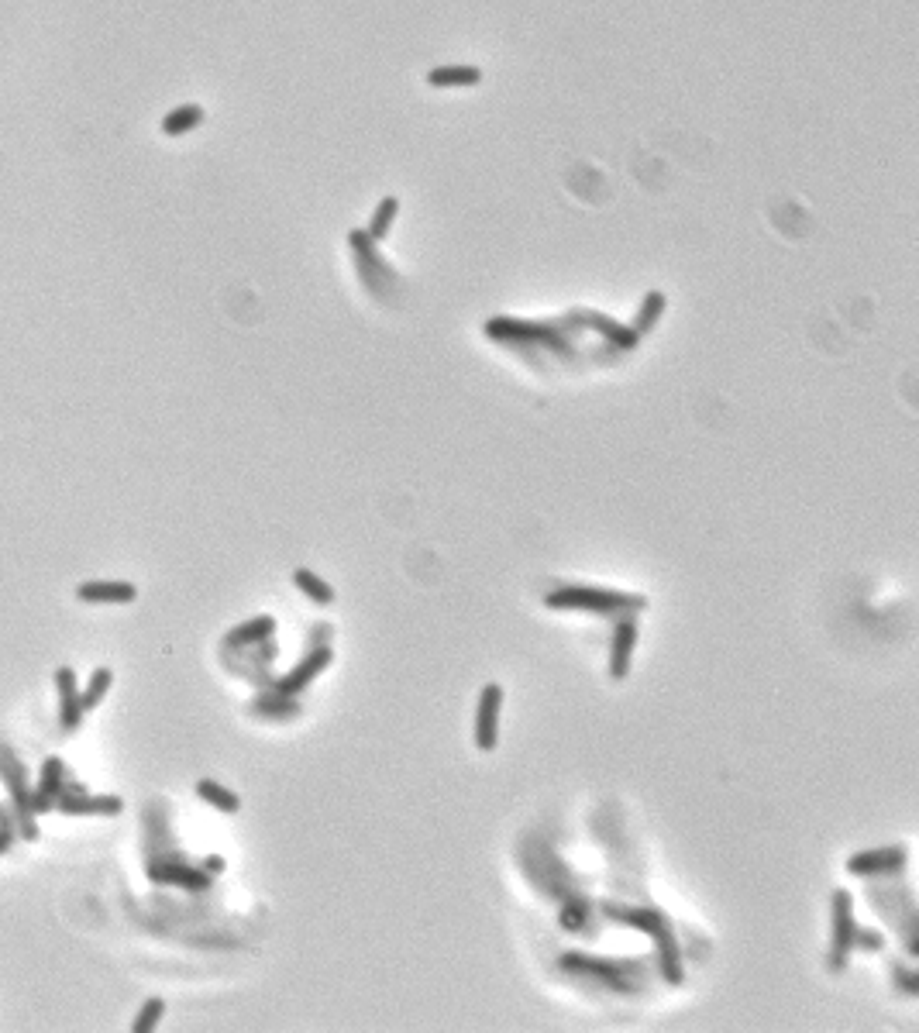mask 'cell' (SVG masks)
Returning a JSON list of instances; mask_svg holds the SVG:
<instances>
[{"label": "cell", "mask_w": 919, "mask_h": 1033, "mask_svg": "<svg viewBox=\"0 0 919 1033\" xmlns=\"http://www.w3.org/2000/svg\"><path fill=\"white\" fill-rule=\"evenodd\" d=\"M603 916L620 927H634L644 930V934L654 941V951H658V968L661 978L668 985H682L685 982V968H682V951L679 941H675V927L668 920L665 910H654V906H617V903H603Z\"/></svg>", "instance_id": "1"}, {"label": "cell", "mask_w": 919, "mask_h": 1033, "mask_svg": "<svg viewBox=\"0 0 919 1033\" xmlns=\"http://www.w3.org/2000/svg\"><path fill=\"white\" fill-rule=\"evenodd\" d=\"M558 965L575 975H593L606 982L610 989H620L623 996H637L641 985H648V968L644 961H613V958H589V954H562Z\"/></svg>", "instance_id": "3"}, {"label": "cell", "mask_w": 919, "mask_h": 1033, "mask_svg": "<svg viewBox=\"0 0 919 1033\" xmlns=\"http://www.w3.org/2000/svg\"><path fill=\"white\" fill-rule=\"evenodd\" d=\"M56 810L66 817H118L124 810L121 796H59Z\"/></svg>", "instance_id": "12"}, {"label": "cell", "mask_w": 919, "mask_h": 1033, "mask_svg": "<svg viewBox=\"0 0 919 1033\" xmlns=\"http://www.w3.org/2000/svg\"><path fill=\"white\" fill-rule=\"evenodd\" d=\"M637 641H641V624H637V613H620L613 617V631H610V672L613 682H623L630 675V665H634V651Z\"/></svg>", "instance_id": "7"}, {"label": "cell", "mask_w": 919, "mask_h": 1033, "mask_svg": "<svg viewBox=\"0 0 919 1033\" xmlns=\"http://www.w3.org/2000/svg\"><path fill=\"white\" fill-rule=\"evenodd\" d=\"M906 865H909L906 844H892V848L851 854V858H847V875H858V879H892V875H899Z\"/></svg>", "instance_id": "9"}, {"label": "cell", "mask_w": 919, "mask_h": 1033, "mask_svg": "<svg viewBox=\"0 0 919 1033\" xmlns=\"http://www.w3.org/2000/svg\"><path fill=\"white\" fill-rule=\"evenodd\" d=\"M475 83H482V69L479 66H462V62H455V66H434L431 73H427V87H434V90L475 87Z\"/></svg>", "instance_id": "17"}, {"label": "cell", "mask_w": 919, "mask_h": 1033, "mask_svg": "<svg viewBox=\"0 0 919 1033\" xmlns=\"http://www.w3.org/2000/svg\"><path fill=\"white\" fill-rule=\"evenodd\" d=\"M665 307H668V300H665V293H661V290L644 293L641 307H637V314H634V324H630V331H634V338H637V341L651 335V331H654V324H658V321H661V314H665Z\"/></svg>", "instance_id": "18"}, {"label": "cell", "mask_w": 919, "mask_h": 1033, "mask_svg": "<svg viewBox=\"0 0 919 1033\" xmlns=\"http://www.w3.org/2000/svg\"><path fill=\"white\" fill-rule=\"evenodd\" d=\"M149 879L159 882V885H179V889H207V885H210V875L204 872V868L183 865V861H173V858H169L166 865L152 861V865H149Z\"/></svg>", "instance_id": "13"}, {"label": "cell", "mask_w": 919, "mask_h": 1033, "mask_svg": "<svg viewBox=\"0 0 919 1033\" xmlns=\"http://www.w3.org/2000/svg\"><path fill=\"white\" fill-rule=\"evenodd\" d=\"M300 710V696H283L269 686L259 699H252V713H259L262 720H293L300 717Z\"/></svg>", "instance_id": "15"}, {"label": "cell", "mask_w": 919, "mask_h": 1033, "mask_svg": "<svg viewBox=\"0 0 919 1033\" xmlns=\"http://www.w3.org/2000/svg\"><path fill=\"white\" fill-rule=\"evenodd\" d=\"M111 686H114V672L111 669H97L90 675V682H87V689L80 693V706H83V713H93L100 703H104V696L111 693Z\"/></svg>", "instance_id": "23"}, {"label": "cell", "mask_w": 919, "mask_h": 1033, "mask_svg": "<svg viewBox=\"0 0 919 1033\" xmlns=\"http://www.w3.org/2000/svg\"><path fill=\"white\" fill-rule=\"evenodd\" d=\"M854 947H861V951L878 954V951H885V937L878 934V930H864V927H858V937H854Z\"/></svg>", "instance_id": "27"}, {"label": "cell", "mask_w": 919, "mask_h": 1033, "mask_svg": "<svg viewBox=\"0 0 919 1033\" xmlns=\"http://www.w3.org/2000/svg\"><path fill=\"white\" fill-rule=\"evenodd\" d=\"M310 648H331V624H317L307 631V651Z\"/></svg>", "instance_id": "28"}, {"label": "cell", "mask_w": 919, "mask_h": 1033, "mask_svg": "<svg viewBox=\"0 0 919 1033\" xmlns=\"http://www.w3.org/2000/svg\"><path fill=\"white\" fill-rule=\"evenodd\" d=\"M197 124H204V107H200V104H183V107H176V111H169L166 118H162V131H166L169 138H176V135H186V131H193Z\"/></svg>", "instance_id": "21"}, {"label": "cell", "mask_w": 919, "mask_h": 1033, "mask_svg": "<svg viewBox=\"0 0 919 1033\" xmlns=\"http://www.w3.org/2000/svg\"><path fill=\"white\" fill-rule=\"evenodd\" d=\"M0 782L11 792V806H14V817H18V830L21 837L35 841L38 837V823H35V810H31V789H28V772L21 768V761L14 758V751L7 744H0Z\"/></svg>", "instance_id": "5"}, {"label": "cell", "mask_w": 919, "mask_h": 1033, "mask_svg": "<svg viewBox=\"0 0 919 1033\" xmlns=\"http://www.w3.org/2000/svg\"><path fill=\"white\" fill-rule=\"evenodd\" d=\"M293 586L300 589L303 596H307L314 607H331L334 600H338V593H334V586L327 579L317 576L314 569H297L293 572Z\"/></svg>", "instance_id": "19"}, {"label": "cell", "mask_w": 919, "mask_h": 1033, "mask_svg": "<svg viewBox=\"0 0 919 1033\" xmlns=\"http://www.w3.org/2000/svg\"><path fill=\"white\" fill-rule=\"evenodd\" d=\"M252 648H255V655H252V665H255V669H259V665H262V669H269V665L279 658V641H276V634H269L266 641L252 644Z\"/></svg>", "instance_id": "26"}, {"label": "cell", "mask_w": 919, "mask_h": 1033, "mask_svg": "<svg viewBox=\"0 0 919 1033\" xmlns=\"http://www.w3.org/2000/svg\"><path fill=\"white\" fill-rule=\"evenodd\" d=\"M892 978H895V985H899L902 996H919V975L909 965L892 961Z\"/></svg>", "instance_id": "25"}, {"label": "cell", "mask_w": 919, "mask_h": 1033, "mask_svg": "<svg viewBox=\"0 0 919 1033\" xmlns=\"http://www.w3.org/2000/svg\"><path fill=\"white\" fill-rule=\"evenodd\" d=\"M207 868H210V872H224V861L221 858H207Z\"/></svg>", "instance_id": "31"}, {"label": "cell", "mask_w": 919, "mask_h": 1033, "mask_svg": "<svg viewBox=\"0 0 919 1033\" xmlns=\"http://www.w3.org/2000/svg\"><path fill=\"white\" fill-rule=\"evenodd\" d=\"M352 245H355V255H358V259H365V231H355V235H352ZM358 266H362V269H369V266L386 269L383 262H379L376 255H372V238H369V266H365V262H358Z\"/></svg>", "instance_id": "29"}, {"label": "cell", "mask_w": 919, "mask_h": 1033, "mask_svg": "<svg viewBox=\"0 0 919 1033\" xmlns=\"http://www.w3.org/2000/svg\"><path fill=\"white\" fill-rule=\"evenodd\" d=\"M56 696H59V727L66 734H73L83 720V706H80V686H76V672L69 665L56 669Z\"/></svg>", "instance_id": "10"}, {"label": "cell", "mask_w": 919, "mask_h": 1033, "mask_svg": "<svg viewBox=\"0 0 919 1033\" xmlns=\"http://www.w3.org/2000/svg\"><path fill=\"white\" fill-rule=\"evenodd\" d=\"M76 600L97 603V607H107V603H135L138 589L131 586V582H121V579H93V582L76 586Z\"/></svg>", "instance_id": "11"}, {"label": "cell", "mask_w": 919, "mask_h": 1033, "mask_svg": "<svg viewBox=\"0 0 919 1033\" xmlns=\"http://www.w3.org/2000/svg\"><path fill=\"white\" fill-rule=\"evenodd\" d=\"M500 713H503V686L500 682H486L479 689V703H475V724L472 741L479 751H496L500 744Z\"/></svg>", "instance_id": "6"}, {"label": "cell", "mask_w": 919, "mask_h": 1033, "mask_svg": "<svg viewBox=\"0 0 919 1033\" xmlns=\"http://www.w3.org/2000/svg\"><path fill=\"white\" fill-rule=\"evenodd\" d=\"M269 634H276V617H272V613H259V617L245 620V624L231 627V631L224 634V651H231V648H252V644L266 641Z\"/></svg>", "instance_id": "14"}, {"label": "cell", "mask_w": 919, "mask_h": 1033, "mask_svg": "<svg viewBox=\"0 0 919 1033\" xmlns=\"http://www.w3.org/2000/svg\"><path fill=\"white\" fill-rule=\"evenodd\" d=\"M544 607L558 613H596V617H620V613H641L648 610V596L623 593L610 586H589V582H572L558 586L544 596Z\"/></svg>", "instance_id": "2"}, {"label": "cell", "mask_w": 919, "mask_h": 1033, "mask_svg": "<svg viewBox=\"0 0 919 1033\" xmlns=\"http://www.w3.org/2000/svg\"><path fill=\"white\" fill-rule=\"evenodd\" d=\"M59 782H62V761H59V758H45V765H42V786L31 792V810H35V813L56 810Z\"/></svg>", "instance_id": "16"}, {"label": "cell", "mask_w": 919, "mask_h": 1033, "mask_svg": "<svg viewBox=\"0 0 919 1033\" xmlns=\"http://www.w3.org/2000/svg\"><path fill=\"white\" fill-rule=\"evenodd\" d=\"M162 1016H166V1003H162L159 996L145 999L142 1009H138V1016H135V1023H131V1033H152L155 1027H159Z\"/></svg>", "instance_id": "24"}, {"label": "cell", "mask_w": 919, "mask_h": 1033, "mask_svg": "<svg viewBox=\"0 0 919 1033\" xmlns=\"http://www.w3.org/2000/svg\"><path fill=\"white\" fill-rule=\"evenodd\" d=\"M854 937H858V916H854V896L847 889L830 892V954L827 965L830 972H844L854 951Z\"/></svg>", "instance_id": "4"}, {"label": "cell", "mask_w": 919, "mask_h": 1033, "mask_svg": "<svg viewBox=\"0 0 919 1033\" xmlns=\"http://www.w3.org/2000/svg\"><path fill=\"white\" fill-rule=\"evenodd\" d=\"M11 837H14V830H11V823H7L4 810H0V854L11 848Z\"/></svg>", "instance_id": "30"}, {"label": "cell", "mask_w": 919, "mask_h": 1033, "mask_svg": "<svg viewBox=\"0 0 919 1033\" xmlns=\"http://www.w3.org/2000/svg\"><path fill=\"white\" fill-rule=\"evenodd\" d=\"M197 796L204 799L207 806H214V810H221V813H238V810H241V799H238V792L224 789L221 782H214V779H200V782H197Z\"/></svg>", "instance_id": "20"}, {"label": "cell", "mask_w": 919, "mask_h": 1033, "mask_svg": "<svg viewBox=\"0 0 919 1033\" xmlns=\"http://www.w3.org/2000/svg\"><path fill=\"white\" fill-rule=\"evenodd\" d=\"M331 662H334V648H310V651H303L300 662L293 665V669L286 672V675L272 679L269 689H276V693H283V696H303L310 686H314L317 675L331 669Z\"/></svg>", "instance_id": "8"}, {"label": "cell", "mask_w": 919, "mask_h": 1033, "mask_svg": "<svg viewBox=\"0 0 919 1033\" xmlns=\"http://www.w3.org/2000/svg\"><path fill=\"white\" fill-rule=\"evenodd\" d=\"M396 214H400V197H393V193H389V197L379 200V207H376V214H372L369 231H365V235H369L372 242H383V238L389 235V228H393Z\"/></svg>", "instance_id": "22"}]
</instances>
